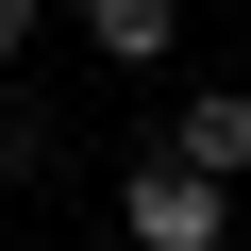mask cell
<instances>
[{"label":"cell","mask_w":251,"mask_h":251,"mask_svg":"<svg viewBox=\"0 0 251 251\" xmlns=\"http://www.w3.org/2000/svg\"><path fill=\"white\" fill-rule=\"evenodd\" d=\"M117 234L134 251H234V184L184 168V151H151V168H117Z\"/></svg>","instance_id":"cell-1"},{"label":"cell","mask_w":251,"mask_h":251,"mask_svg":"<svg viewBox=\"0 0 251 251\" xmlns=\"http://www.w3.org/2000/svg\"><path fill=\"white\" fill-rule=\"evenodd\" d=\"M84 50H100L117 84H151V67L184 50V0H84Z\"/></svg>","instance_id":"cell-2"},{"label":"cell","mask_w":251,"mask_h":251,"mask_svg":"<svg viewBox=\"0 0 251 251\" xmlns=\"http://www.w3.org/2000/svg\"><path fill=\"white\" fill-rule=\"evenodd\" d=\"M168 151H184V168H218V184H251V100H234V84L168 100Z\"/></svg>","instance_id":"cell-3"},{"label":"cell","mask_w":251,"mask_h":251,"mask_svg":"<svg viewBox=\"0 0 251 251\" xmlns=\"http://www.w3.org/2000/svg\"><path fill=\"white\" fill-rule=\"evenodd\" d=\"M34 50H50V0H0V84H17Z\"/></svg>","instance_id":"cell-4"},{"label":"cell","mask_w":251,"mask_h":251,"mask_svg":"<svg viewBox=\"0 0 251 251\" xmlns=\"http://www.w3.org/2000/svg\"><path fill=\"white\" fill-rule=\"evenodd\" d=\"M0 218H17V168H0Z\"/></svg>","instance_id":"cell-5"},{"label":"cell","mask_w":251,"mask_h":251,"mask_svg":"<svg viewBox=\"0 0 251 251\" xmlns=\"http://www.w3.org/2000/svg\"><path fill=\"white\" fill-rule=\"evenodd\" d=\"M234 17H251V0H234Z\"/></svg>","instance_id":"cell-6"}]
</instances>
